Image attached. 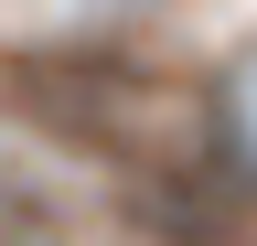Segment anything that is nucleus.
<instances>
[{
  "label": "nucleus",
  "mask_w": 257,
  "mask_h": 246,
  "mask_svg": "<svg viewBox=\"0 0 257 246\" xmlns=\"http://www.w3.org/2000/svg\"><path fill=\"white\" fill-rule=\"evenodd\" d=\"M0 107H11L22 129L64 139V150L140 161V171L182 161V150H204L182 86H161L150 65L96 54V43H0Z\"/></svg>",
  "instance_id": "1"
},
{
  "label": "nucleus",
  "mask_w": 257,
  "mask_h": 246,
  "mask_svg": "<svg viewBox=\"0 0 257 246\" xmlns=\"http://www.w3.org/2000/svg\"><path fill=\"white\" fill-rule=\"evenodd\" d=\"M257 214V182L225 161V150H182V161H161L128 182V225L150 246H236Z\"/></svg>",
  "instance_id": "2"
},
{
  "label": "nucleus",
  "mask_w": 257,
  "mask_h": 246,
  "mask_svg": "<svg viewBox=\"0 0 257 246\" xmlns=\"http://www.w3.org/2000/svg\"><path fill=\"white\" fill-rule=\"evenodd\" d=\"M0 246H64V214L22 182H0Z\"/></svg>",
  "instance_id": "3"
},
{
  "label": "nucleus",
  "mask_w": 257,
  "mask_h": 246,
  "mask_svg": "<svg viewBox=\"0 0 257 246\" xmlns=\"http://www.w3.org/2000/svg\"><path fill=\"white\" fill-rule=\"evenodd\" d=\"M107 11H161V0H107Z\"/></svg>",
  "instance_id": "4"
}]
</instances>
